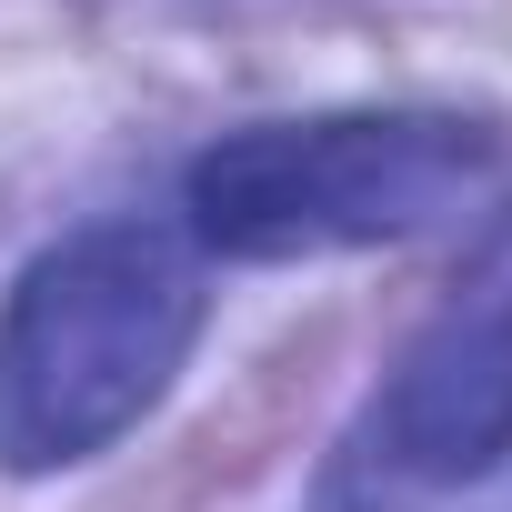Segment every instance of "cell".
Instances as JSON below:
<instances>
[{
  "mask_svg": "<svg viewBox=\"0 0 512 512\" xmlns=\"http://www.w3.org/2000/svg\"><path fill=\"white\" fill-rule=\"evenodd\" d=\"M201 262L161 221H101L0 302V472H71L111 452L201 342Z\"/></svg>",
  "mask_w": 512,
  "mask_h": 512,
  "instance_id": "6da1fadb",
  "label": "cell"
},
{
  "mask_svg": "<svg viewBox=\"0 0 512 512\" xmlns=\"http://www.w3.org/2000/svg\"><path fill=\"white\" fill-rule=\"evenodd\" d=\"M362 462L402 482H472L512 462V221L482 241V262L392 362L362 422Z\"/></svg>",
  "mask_w": 512,
  "mask_h": 512,
  "instance_id": "3957f363",
  "label": "cell"
},
{
  "mask_svg": "<svg viewBox=\"0 0 512 512\" xmlns=\"http://www.w3.org/2000/svg\"><path fill=\"white\" fill-rule=\"evenodd\" d=\"M502 171V131L462 111H312L221 131L181 171V211L221 262H322L452 221Z\"/></svg>",
  "mask_w": 512,
  "mask_h": 512,
  "instance_id": "7a4b0ae2",
  "label": "cell"
}]
</instances>
